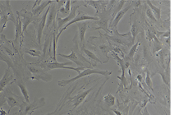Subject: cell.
Wrapping results in <instances>:
<instances>
[{"mask_svg":"<svg viewBox=\"0 0 174 115\" xmlns=\"http://www.w3.org/2000/svg\"><path fill=\"white\" fill-rule=\"evenodd\" d=\"M93 74H97V75H102L105 76V77H108V76L112 75V72H110V71H102L100 70V69H94V68H85L84 70L78 73V75H77V77L71 78V79H67V80L58 81L57 84H58V85L61 86V87H63L65 85H68L69 83L74 82L75 81L79 80L81 78L87 77V76L89 77V76H91L93 75Z\"/></svg>","mask_w":174,"mask_h":115,"instance_id":"cell-1","label":"cell"},{"mask_svg":"<svg viewBox=\"0 0 174 115\" xmlns=\"http://www.w3.org/2000/svg\"><path fill=\"white\" fill-rule=\"evenodd\" d=\"M72 63H69V62H67V63H57V62H44V63H39V62H36V63H32L31 64L35 66H39L40 68L44 69L45 71H49V70H53V69H58V68H62V69H71V70H74L76 72L79 73H81V71H83L85 68H72V67H66V65L69 64L71 65Z\"/></svg>","mask_w":174,"mask_h":115,"instance_id":"cell-2","label":"cell"},{"mask_svg":"<svg viewBox=\"0 0 174 115\" xmlns=\"http://www.w3.org/2000/svg\"><path fill=\"white\" fill-rule=\"evenodd\" d=\"M28 69L33 74V77H31V79H35V80L38 81L42 80L46 81V82H49L53 79L52 75L46 73V71H45L42 68H37L36 66L33 65L31 63H30L28 65Z\"/></svg>","mask_w":174,"mask_h":115,"instance_id":"cell-3","label":"cell"},{"mask_svg":"<svg viewBox=\"0 0 174 115\" xmlns=\"http://www.w3.org/2000/svg\"><path fill=\"white\" fill-rule=\"evenodd\" d=\"M45 105V98H40V99H35L32 103L26 104L24 102L21 106L20 109L22 111L23 115H28L30 113H32L40 107H43Z\"/></svg>","mask_w":174,"mask_h":115,"instance_id":"cell-4","label":"cell"},{"mask_svg":"<svg viewBox=\"0 0 174 115\" xmlns=\"http://www.w3.org/2000/svg\"><path fill=\"white\" fill-rule=\"evenodd\" d=\"M3 95H4V97H5L6 102L8 103V105H9V110H8V113H9V112L13 107H15V106L21 107L22 105L24 103V101L21 100L18 95H16L15 94H13L9 89H7V90H4Z\"/></svg>","mask_w":174,"mask_h":115,"instance_id":"cell-5","label":"cell"},{"mask_svg":"<svg viewBox=\"0 0 174 115\" xmlns=\"http://www.w3.org/2000/svg\"><path fill=\"white\" fill-rule=\"evenodd\" d=\"M86 20H95V21H97V20H100V18H98V17H92V16H88V15H85L83 13H79L78 15L76 16V18L72 20L70 22H68L67 25L65 26L64 27H62L61 30H59V32L57 34V38L59 39V36L60 35L62 34V32H63L66 29H67L68 26H72V24H75V23H77L79 22H82V21H86Z\"/></svg>","mask_w":174,"mask_h":115,"instance_id":"cell-6","label":"cell"},{"mask_svg":"<svg viewBox=\"0 0 174 115\" xmlns=\"http://www.w3.org/2000/svg\"><path fill=\"white\" fill-rule=\"evenodd\" d=\"M17 13L19 18H22V20H21L22 24V32H25L29 24L35 21V18L33 16L32 13H29L25 9H22L21 12H17Z\"/></svg>","mask_w":174,"mask_h":115,"instance_id":"cell-7","label":"cell"},{"mask_svg":"<svg viewBox=\"0 0 174 115\" xmlns=\"http://www.w3.org/2000/svg\"><path fill=\"white\" fill-rule=\"evenodd\" d=\"M79 8V6H73L71 8L70 11L69 15L66 17V18H57V30H61V28L63 26H66L68 22H70L71 21L73 20L76 16H77V10Z\"/></svg>","mask_w":174,"mask_h":115,"instance_id":"cell-8","label":"cell"},{"mask_svg":"<svg viewBox=\"0 0 174 115\" xmlns=\"http://www.w3.org/2000/svg\"><path fill=\"white\" fill-rule=\"evenodd\" d=\"M49 12V7L46 9L45 13H44V15L41 17V18H40V21H39V22H38L37 25H36V30H37V40L39 45H40V42H41V37H42L43 30H44V28H45V25H46V18H47Z\"/></svg>","mask_w":174,"mask_h":115,"instance_id":"cell-9","label":"cell"},{"mask_svg":"<svg viewBox=\"0 0 174 115\" xmlns=\"http://www.w3.org/2000/svg\"><path fill=\"white\" fill-rule=\"evenodd\" d=\"M13 80V73L11 70L10 68H8L6 69L5 73L3 75V78L0 80V95L1 92L4 90V88L9 84V83Z\"/></svg>","mask_w":174,"mask_h":115,"instance_id":"cell-10","label":"cell"},{"mask_svg":"<svg viewBox=\"0 0 174 115\" xmlns=\"http://www.w3.org/2000/svg\"><path fill=\"white\" fill-rule=\"evenodd\" d=\"M57 12L58 10L55 4H53L51 7H49V12L48 13L47 18H46V25H45L48 28H49L53 23H55V19L57 17Z\"/></svg>","mask_w":174,"mask_h":115,"instance_id":"cell-11","label":"cell"},{"mask_svg":"<svg viewBox=\"0 0 174 115\" xmlns=\"http://www.w3.org/2000/svg\"><path fill=\"white\" fill-rule=\"evenodd\" d=\"M113 58H114L115 59L117 60V63L119 64L120 67H121V68H122V77H118V78H119L120 80H121V81L122 82V84L125 85V86H127V79H126V77H125V69L127 68V66H125V62L123 60H122V58L118 56V55L116 54V53L113 52Z\"/></svg>","mask_w":174,"mask_h":115,"instance_id":"cell-12","label":"cell"},{"mask_svg":"<svg viewBox=\"0 0 174 115\" xmlns=\"http://www.w3.org/2000/svg\"><path fill=\"white\" fill-rule=\"evenodd\" d=\"M92 90L93 88H90V89H89L88 90H85L84 92H82L81 94H79V95H76V96L73 98V106H72V109H74L78 107V106L84 101L85 97L90 94V92Z\"/></svg>","mask_w":174,"mask_h":115,"instance_id":"cell-13","label":"cell"},{"mask_svg":"<svg viewBox=\"0 0 174 115\" xmlns=\"http://www.w3.org/2000/svg\"><path fill=\"white\" fill-rule=\"evenodd\" d=\"M130 8H131V5H128L127 7H126L125 8L122 9V10H120L119 12H118V13L116 14L114 19L113 20L112 24H111V26H112V27H114L115 29H117V24L119 23L120 21L122 20V18H123L125 14L127 13V11L129 10Z\"/></svg>","mask_w":174,"mask_h":115,"instance_id":"cell-14","label":"cell"},{"mask_svg":"<svg viewBox=\"0 0 174 115\" xmlns=\"http://www.w3.org/2000/svg\"><path fill=\"white\" fill-rule=\"evenodd\" d=\"M54 2L55 1H45V2H42V3H40L37 8H33L32 13H32L33 16H34L35 18H37L38 17L44 12V10H45V8L49 5L50 3H54Z\"/></svg>","mask_w":174,"mask_h":115,"instance_id":"cell-15","label":"cell"},{"mask_svg":"<svg viewBox=\"0 0 174 115\" xmlns=\"http://www.w3.org/2000/svg\"><path fill=\"white\" fill-rule=\"evenodd\" d=\"M15 27H16V32H15V40H14V43L16 45H18V41L22 36V24L21 22V19L19 17L17 18V21L15 22Z\"/></svg>","mask_w":174,"mask_h":115,"instance_id":"cell-16","label":"cell"},{"mask_svg":"<svg viewBox=\"0 0 174 115\" xmlns=\"http://www.w3.org/2000/svg\"><path fill=\"white\" fill-rule=\"evenodd\" d=\"M15 81H16V83H17V85H18V87L20 88L22 93V95H23V97H24V99H25L26 103V104H29V103H30V98H29V93H28V90H27V89H26V86L24 82H23V81L22 80L21 78H19V79H18V80H16Z\"/></svg>","mask_w":174,"mask_h":115,"instance_id":"cell-17","label":"cell"},{"mask_svg":"<svg viewBox=\"0 0 174 115\" xmlns=\"http://www.w3.org/2000/svg\"><path fill=\"white\" fill-rule=\"evenodd\" d=\"M59 56H61V57L62 58H67V59H68V60L72 61V63H76L79 68H85V66L83 65V63L81 62V61L79 60V58H77V56L76 55V54L74 53V51L72 50V54L69 55H66V54H59Z\"/></svg>","mask_w":174,"mask_h":115,"instance_id":"cell-18","label":"cell"},{"mask_svg":"<svg viewBox=\"0 0 174 115\" xmlns=\"http://www.w3.org/2000/svg\"><path fill=\"white\" fill-rule=\"evenodd\" d=\"M88 27V24L87 22H83L81 24L78 25V37L80 40V44H81V47H82L83 43H84L85 39V34Z\"/></svg>","mask_w":174,"mask_h":115,"instance_id":"cell-19","label":"cell"},{"mask_svg":"<svg viewBox=\"0 0 174 115\" xmlns=\"http://www.w3.org/2000/svg\"><path fill=\"white\" fill-rule=\"evenodd\" d=\"M82 50H83V52L85 54V55L87 56V58H90L91 60L95 61V62H96V63H105V62H103V61H101L99 58L96 56V55L94 54L93 52H91V51H90L89 50H87V49H85V48H82Z\"/></svg>","mask_w":174,"mask_h":115,"instance_id":"cell-20","label":"cell"},{"mask_svg":"<svg viewBox=\"0 0 174 115\" xmlns=\"http://www.w3.org/2000/svg\"><path fill=\"white\" fill-rule=\"evenodd\" d=\"M146 3H147V4L149 5V8H151L150 10L152 11V13L154 12V13H155V16H156L157 19L159 20V19L161 18V9H160L159 8H157L156 6H154V4L151 3V1H149V0H148Z\"/></svg>","mask_w":174,"mask_h":115,"instance_id":"cell-21","label":"cell"},{"mask_svg":"<svg viewBox=\"0 0 174 115\" xmlns=\"http://www.w3.org/2000/svg\"><path fill=\"white\" fill-rule=\"evenodd\" d=\"M104 100H105V104L108 105V106H113V105H114L115 104V98L113 95H112L111 94H109V95H105V97H104Z\"/></svg>","mask_w":174,"mask_h":115,"instance_id":"cell-22","label":"cell"},{"mask_svg":"<svg viewBox=\"0 0 174 115\" xmlns=\"http://www.w3.org/2000/svg\"><path fill=\"white\" fill-rule=\"evenodd\" d=\"M96 24L100 26L98 29H103V30H105L106 32H110V30H108V20L107 19H100V22H95Z\"/></svg>","mask_w":174,"mask_h":115,"instance_id":"cell-23","label":"cell"},{"mask_svg":"<svg viewBox=\"0 0 174 115\" xmlns=\"http://www.w3.org/2000/svg\"><path fill=\"white\" fill-rule=\"evenodd\" d=\"M71 3H72V2H71L70 0L67 1L64 7H62V8H60L58 11L61 12L62 14H64V15H67V14L70 13V11H71V8H70V6H71Z\"/></svg>","mask_w":174,"mask_h":115,"instance_id":"cell-24","label":"cell"},{"mask_svg":"<svg viewBox=\"0 0 174 115\" xmlns=\"http://www.w3.org/2000/svg\"><path fill=\"white\" fill-rule=\"evenodd\" d=\"M25 53L26 54H30V56H33V57H40L41 54H42V52L38 50H26Z\"/></svg>","mask_w":174,"mask_h":115,"instance_id":"cell-25","label":"cell"},{"mask_svg":"<svg viewBox=\"0 0 174 115\" xmlns=\"http://www.w3.org/2000/svg\"><path fill=\"white\" fill-rule=\"evenodd\" d=\"M0 58H1L2 60H3V61H4V62H6V63H8V68H13V63H12V61H11L10 59H9V58H8L7 55L3 54V53L0 52Z\"/></svg>","mask_w":174,"mask_h":115,"instance_id":"cell-26","label":"cell"},{"mask_svg":"<svg viewBox=\"0 0 174 115\" xmlns=\"http://www.w3.org/2000/svg\"><path fill=\"white\" fill-rule=\"evenodd\" d=\"M145 83H146L147 86L149 87V90H151V91H154V89H153V86H152L151 78H150L149 72H147V76H146V78H145Z\"/></svg>","mask_w":174,"mask_h":115,"instance_id":"cell-27","label":"cell"},{"mask_svg":"<svg viewBox=\"0 0 174 115\" xmlns=\"http://www.w3.org/2000/svg\"><path fill=\"white\" fill-rule=\"evenodd\" d=\"M138 45H139V44L136 43V45H134L132 47V49H131V50H130L129 54H128V58H129V59H132V58H133V56H134L135 53H136V51L137 47H138Z\"/></svg>","mask_w":174,"mask_h":115,"instance_id":"cell-28","label":"cell"},{"mask_svg":"<svg viewBox=\"0 0 174 115\" xmlns=\"http://www.w3.org/2000/svg\"><path fill=\"white\" fill-rule=\"evenodd\" d=\"M146 14H147V17H149L150 19H152V20H154V22H156V18H154V14H153V13H152V11L150 10V8H147L146 10Z\"/></svg>","mask_w":174,"mask_h":115,"instance_id":"cell-29","label":"cell"},{"mask_svg":"<svg viewBox=\"0 0 174 115\" xmlns=\"http://www.w3.org/2000/svg\"><path fill=\"white\" fill-rule=\"evenodd\" d=\"M7 114H8V113H6V111H4L3 109L0 108V115H7Z\"/></svg>","mask_w":174,"mask_h":115,"instance_id":"cell-30","label":"cell"},{"mask_svg":"<svg viewBox=\"0 0 174 115\" xmlns=\"http://www.w3.org/2000/svg\"><path fill=\"white\" fill-rule=\"evenodd\" d=\"M114 113L117 115H122V113H120V112H118V111H117V110H114Z\"/></svg>","mask_w":174,"mask_h":115,"instance_id":"cell-31","label":"cell"},{"mask_svg":"<svg viewBox=\"0 0 174 115\" xmlns=\"http://www.w3.org/2000/svg\"><path fill=\"white\" fill-rule=\"evenodd\" d=\"M55 111H53V112H52V113H47V114H42V115H53V114H54L55 113Z\"/></svg>","mask_w":174,"mask_h":115,"instance_id":"cell-32","label":"cell"},{"mask_svg":"<svg viewBox=\"0 0 174 115\" xmlns=\"http://www.w3.org/2000/svg\"><path fill=\"white\" fill-rule=\"evenodd\" d=\"M81 115H87V113H81Z\"/></svg>","mask_w":174,"mask_h":115,"instance_id":"cell-33","label":"cell"},{"mask_svg":"<svg viewBox=\"0 0 174 115\" xmlns=\"http://www.w3.org/2000/svg\"><path fill=\"white\" fill-rule=\"evenodd\" d=\"M28 115H32V113H29Z\"/></svg>","mask_w":174,"mask_h":115,"instance_id":"cell-34","label":"cell"},{"mask_svg":"<svg viewBox=\"0 0 174 115\" xmlns=\"http://www.w3.org/2000/svg\"><path fill=\"white\" fill-rule=\"evenodd\" d=\"M67 115H73V114H71V113H69V114H67Z\"/></svg>","mask_w":174,"mask_h":115,"instance_id":"cell-35","label":"cell"}]
</instances>
